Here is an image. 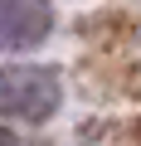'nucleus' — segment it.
Masks as SVG:
<instances>
[{
  "mask_svg": "<svg viewBox=\"0 0 141 146\" xmlns=\"http://www.w3.org/2000/svg\"><path fill=\"white\" fill-rule=\"evenodd\" d=\"M63 83L58 73L44 63H15V68H0V117H15V122H44L58 112Z\"/></svg>",
  "mask_w": 141,
  "mask_h": 146,
  "instance_id": "nucleus-1",
  "label": "nucleus"
},
{
  "mask_svg": "<svg viewBox=\"0 0 141 146\" xmlns=\"http://www.w3.org/2000/svg\"><path fill=\"white\" fill-rule=\"evenodd\" d=\"M54 25L44 0H0V49H34Z\"/></svg>",
  "mask_w": 141,
  "mask_h": 146,
  "instance_id": "nucleus-2",
  "label": "nucleus"
}]
</instances>
